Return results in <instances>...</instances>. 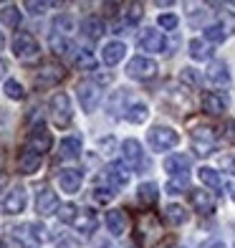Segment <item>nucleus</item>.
Wrapping results in <instances>:
<instances>
[{
    "label": "nucleus",
    "instance_id": "1",
    "mask_svg": "<svg viewBox=\"0 0 235 248\" xmlns=\"http://www.w3.org/2000/svg\"><path fill=\"white\" fill-rule=\"evenodd\" d=\"M13 53L23 63H33V61L41 59V46H38V41L33 38L28 31H20V33H15V38H13Z\"/></svg>",
    "mask_w": 235,
    "mask_h": 248
},
{
    "label": "nucleus",
    "instance_id": "2",
    "mask_svg": "<svg viewBox=\"0 0 235 248\" xmlns=\"http://www.w3.org/2000/svg\"><path fill=\"white\" fill-rule=\"evenodd\" d=\"M147 140H149V147L154 152H167L180 142V134H177L172 127H152L147 132Z\"/></svg>",
    "mask_w": 235,
    "mask_h": 248
},
{
    "label": "nucleus",
    "instance_id": "3",
    "mask_svg": "<svg viewBox=\"0 0 235 248\" xmlns=\"http://www.w3.org/2000/svg\"><path fill=\"white\" fill-rule=\"evenodd\" d=\"M157 71H160L157 61L147 59V56H134V59L127 63V76L137 78V81H149V78L157 76Z\"/></svg>",
    "mask_w": 235,
    "mask_h": 248
},
{
    "label": "nucleus",
    "instance_id": "4",
    "mask_svg": "<svg viewBox=\"0 0 235 248\" xmlns=\"http://www.w3.org/2000/svg\"><path fill=\"white\" fill-rule=\"evenodd\" d=\"M48 109H51V119H53L56 127H69L71 124V99L66 96L63 92L53 94Z\"/></svg>",
    "mask_w": 235,
    "mask_h": 248
},
{
    "label": "nucleus",
    "instance_id": "5",
    "mask_svg": "<svg viewBox=\"0 0 235 248\" xmlns=\"http://www.w3.org/2000/svg\"><path fill=\"white\" fill-rule=\"evenodd\" d=\"M192 150L200 155V157H205V155H212L218 150V140H215V132L207 129V127H197L192 132Z\"/></svg>",
    "mask_w": 235,
    "mask_h": 248
},
{
    "label": "nucleus",
    "instance_id": "6",
    "mask_svg": "<svg viewBox=\"0 0 235 248\" xmlns=\"http://www.w3.org/2000/svg\"><path fill=\"white\" fill-rule=\"evenodd\" d=\"M51 144H53L51 132L43 127V122L33 124V129L28 132V144H26V147H30L33 152H38V155H46L51 150Z\"/></svg>",
    "mask_w": 235,
    "mask_h": 248
},
{
    "label": "nucleus",
    "instance_id": "7",
    "mask_svg": "<svg viewBox=\"0 0 235 248\" xmlns=\"http://www.w3.org/2000/svg\"><path fill=\"white\" fill-rule=\"evenodd\" d=\"M137 43H139V48L147 51V53H162L167 48V38L162 36L160 31H154V28H144L139 33Z\"/></svg>",
    "mask_w": 235,
    "mask_h": 248
},
{
    "label": "nucleus",
    "instance_id": "8",
    "mask_svg": "<svg viewBox=\"0 0 235 248\" xmlns=\"http://www.w3.org/2000/svg\"><path fill=\"white\" fill-rule=\"evenodd\" d=\"M76 94H78V101H81L84 111H94L99 107V101H102V92H99V86L91 84V81H81L76 89Z\"/></svg>",
    "mask_w": 235,
    "mask_h": 248
},
{
    "label": "nucleus",
    "instance_id": "9",
    "mask_svg": "<svg viewBox=\"0 0 235 248\" xmlns=\"http://www.w3.org/2000/svg\"><path fill=\"white\" fill-rule=\"evenodd\" d=\"M59 208H61L59 205V195H56L48 185L38 187V195H36V210H38V216H51V213H56Z\"/></svg>",
    "mask_w": 235,
    "mask_h": 248
},
{
    "label": "nucleus",
    "instance_id": "10",
    "mask_svg": "<svg viewBox=\"0 0 235 248\" xmlns=\"http://www.w3.org/2000/svg\"><path fill=\"white\" fill-rule=\"evenodd\" d=\"M56 180H59V185L63 193H78V187H81L84 183V172L81 170H73V167H66V170H59V175H56Z\"/></svg>",
    "mask_w": 235,
    "mask_h": 248
},
{
    "label": "nucleus",
    "instance_id": "11",
    "mask_svg": "<svg viewBox=\"0 0 235 248\" xmlns=\"http://www.w3.org/2000/svg\"><path fill=\"white\" fill-rule=\"evenodd\" d=\"M121 155H124V160H127V167H134V170H139V167L147 165L144 152H142V144L137 140H124L121 142Z\"/></svg>",
    "mask_w": 235,
    "mask_h": 248
},
{
    "label": "nucleus",
    "instance_id": "12",
    "mask_svg": "<svg viewBox=\"0 0 235 248\" xmlns=\"http://www.w3.org/2000/svg\"><path fill=\"white\" fill-rule=\"evenodd\" d=\"M28 202V195L23 187H13L10 193L3 198V202H0V208H3V213H8V216H15V213H23Z\"/></svg>",
    "mask_w": 235,
    "mask_h": 248
},
{
    "label": "nucleus",
    "instance_id": "13",
    "mask_svg": "<svg viewBox=\"0 0 235 248\" xmlns=\"http://www.w3.org/2000/svg\"><path fill=\"white\" fill-rule=\"evenodd\" d=\"M187 170H190V157L182 152H175L164 160V172L170 177H187Z\"/></svg>",
    "mask_w": 235,
    "mask_h": 248
},
{
    "label": "nucleus",
    "instance_id": "14",
    "mask_svg": "<svg viewBox=\"0 0 235 248\" xmlns=\"http://www.w3.org/2000/svg\"><path fill=\"white\" fill-rule=\"evenodd\" d=\"M190 202H192V208L200 216H212L215 213V200L205 190H190Z\"/></svg>",
    "mask_w": 235,
    "mask_h": 248
},
{
    "label": "nucleus",
    "instance_id": "15",
    "mask_svg": "<svg viewBox=\"0 0 235 248\" xmlns=\"http://www.w3.org/2000/svg\"><path fill=\"white\" fill-rule=\"evenodd\" d=\"M41 160H43V155L38 152H33L30 147H23L18 155V167H20V172L23 175H33L41 167Z\"/></svg>",
    "mask_w": 235,
    "mask_h": 248
},
{
    "label": "nucleus",
    "instance_id": "16",
    "mask_svg": "<svg viewBox=\"0 0 235 248\" xmlns=\"http://www.w3.org/2000/svg\"><path fill=\"white\" fill-rule=\"evenodd\" d=\"M207 81L212 84V86H228L230 84V74H228V66L222 63V61H212L210 66H207Z\"/></svg>",
    "mask_w": 235,
    "mask_h": 248
},
{
    "label": "nucleus",
    "instance_id": "17",
    "mask_svg": "<svg viewBox=\"0 0 235 248\" xmlns=\"http://www.w3.org/2000/svg\"><path fill=\"white\" fill-rule=\"evenodd\" d=\"M124 56H127V46H124V43H121V41H111V43H106L104 51H102V61L106 66H117Z\"/></svg>",
    "mask_w": 235,
    "mask_h": 248
},
{
    "label": "nucleus",
    "instance_id": "18",
    "mask_svg": "<svg viewBox=\"0 0 235 248\" xmlns=\"http://www.w3.org/2000/svg\"><path fill=\"white\" fill-rule=\"evenodd\" d=\"M225 107H228V99L222 96V94L210 92V94L203 96V111H205V114L218 117V114H222V111H225Z\"/></svg>",
    "mask_w": 235,
    "mask_h": 248
},
{
    "label": "nucleus",
    "instance_id": "19",
    "mask_svg": "<svg viewBox=\"0 0 235 248\" xmlns=\"http://www.w3.org/2000/svg\"><path fill=\"white\" fill-rule=\"evenodd\" d=\"M106 228L111 235H124L127 233V213L124 210H109L106 213Z\"/></svg>",
    "mask_w": 235,
    "mask_h": 248
},
{
    "label": "nucleus",
    "instance_id": "20",
    "mask_svg": "<svg viewBox=\"0 0 235 248\" xmlns=\"http://www.w3.org/2000/svg\"><path fill=\"white\" fill-rule=\"evenodd\" d=\"M106 177L111 180V185H114V187H124L129 183V167L124 162H111L106 167Z\"/></svg>",
    "mask_w": 235,
    "mask_h": 248
},
{
    "label": "nucleus",
    "instance_id": "21",
    "mask_svg": "<svg viewBox=\"0 0 235 248\" xmlns=\"http://www.w3.org/2000/svg\"><path fill=\"white\" fill-rule=\"evenodd\" d=\"M96 216L91 210H78V216H76V220H73V228L78 231V233H84V235H91L94 231H96Z\"/></svg>",
    "mask_w": 235,
    "mask_h": 248
},
{
    "label": "nucleus",
    "instance_id": "22",
    "mask_svg": "<svg viewBox=\"0 0 235 248\" xmlns=\"http://www.w3.org/2000/svg\"><path fill=\"white\" fill-rule=\"evenodd\" d=\"M63 78V69H56V66H46L38 76H36V86L38 89H48V86H56Z\"/></svg>",
    "mask_w": 235,
    "mask_h": 248
},
{
    "label": "nucleus",
    "instance_id": "23",
    "mask_svg": "<svg viewBox=\"0 0 235 248\" xmlns=\"http://www.w3.org/2000/svg\"><path fill=\"white\" fill-rule=\"evenodd\" d=\"M81 31H84V36L91 38V41L102 38V33H104V20H102V16H86L84 23H81Z\"/></svg>",
    "mask_w": 235,
    "mask_h": 248
},
{
    "label": "nucleus",
    "instance_id": "24",
    "mask_svg": "<svg viewBox=\"0 0 235 248\" xmlns=\"http://www.w3.org/2000/svg\"><path fill=\"white\" fill-rule=\"evenodd\" d=\"M53 31H56V36H71V33L76 31V18L69 16V13H59L53 18Z\"/></svg>",
    "mask_w": 235,
    "mask_h": 248
},
{
    "label": "nucleus",
    "instance_id": "25",
    "mask_svg": "<svg viewBox=\"0 0 235 248\" xmlns=\"http://www.w3.org/2000/svg\"><path fill=\"white\" fill-rule=\"evenodd\" d=\"M61 157L63 160H76L78 155H81V140L78 137H66V140H61Z\"/></svg>",
    "mask_w": 235,
    "mask_h": 248
},
{
    "label": "nucleus",
    "instance_id": "26",
    "mask_svg": "<svg viewBox=\"0 0 235 248\" xmlns=\"http://www.w3.org/2000/svg\"><path fill=\"white\" fill-rule=\"evenodd\" d=\"M187 48H190V56H192L195 61H207L210 56H212L210 46H207L203 38H192V41L187 43Z\"/></svg>",
    "mask_w": 235,
    "mask_h": 248
},
{
    "label": "nucleus",
    "instance_id": "27",
    "mask_svg": "<svg viewBox=\"0 0 235 248\" xmlns=\"http://www.w3.org/2000/svg\"><path fill=\"white\" fill-rule=\"evenodd\" d=\"M164 220L170 225H182L187 223V210L182 205H177V202H172V205L164 208Z\"/></svg>",
    "mask_w": 235,
    "mask_h": 248
},
{
    "label": "nucleus",
    "instance_id": "28",
    "mask_svg": "<svg viewBox=\"0 0 235 248\" xmlns=\"http://www.w3.org/2000/svg\"><path fill=\"white\" fill-rule=\"evenodd\" d=\"M197 177H200V183H203V185H207L212 190H222V180H220V175L212 170V167H200Z\"/></svg>",
    "mask_w": 235,
    "mask_h": 248
},
{
    "label": "nucleus",
    "instance_id": "29",
    "mask_svg": "<svg viewBox=\"0 0 235 248\" xmlns=\"http://www.w3.org/2000/svg\"><path fill=\"white\" fill-rule=\"evenodd\" d=\"M137 195H139V202H144V205H154L157 198H160V187H157L154 183H142Z\"/></svg>",
    "mask_w": 235,
    "mask_h": 248
},
{
    "label": "nucleus",
    "instance_id": "30",
    "mask_svg": "<svg viewBox=\"0 0 235 248\" xmlns=\"http://www.w3.org/2000/svg\"><path fill=\"white\" fill-rule=\"evenodd\" d=\"M0 23L8 26V28H18L20 26V8L5 5L3 10H0Z\"/></svg>",
    "mask_w": 235,
    "mask_h": 248
},
{
    "label": "nucleus",
    "instance_id": "31",
    "mask_svg": "<svg viewBox=\"0 0 235 248\" xmlns=\"http://www.w3.org/2000/svg\"><path fill=\"white\" fill-rule=\"evenodd\" d=\"M132 124H142V122H147V117H149V107L147 104H132L129 109H127V114H124Z\"/></svg>",
    "mask_w": 235,
    "mask_h": 248
},
{
    "label": "nucleus",
    "instance_id": "32",
    "mask_svg": "<svg viewBox=\"0 0 235 248\" xmlns=\"http://www.w3.org/2000/svg\"><path fill=\"white\" fill-rule=\"evenodd\" d=\"M56 216H59L61 223H71V225H73V220H76V216H78V208L73 205V202H63V205L56 210Z\"/></svg>",
    "mask_w": 235,
    "mask_h": 248
},
{
    "label": "nucleus",
    "instance_id": "33",
    "mask_svg": "<svg viewBox=\"0 0 235 248\" xmlns=\"http://www.w3.org/2000/svg\"><path fill=\"white\" fill-rule=\"evenodd\" d=\"M203 36H205L207 43H222V41L228 38V33L222 31L220 26H207V28L203 31Z\"/></svg>",
    "mask_w": 235,
    "mask_h": 248
},
{
    "label": "nucleus",
    "instance_id": "34",
    "mask_svg": "<svg viewBox=\"0 0 235 248\" xmlns=\"http://www.w3.org/2000/svg\"><path fill=\"white\" fill-rule=\"evenodd\" d=\"M76 66L81 71H94L96 69V59L88 51H78V56H76Z\"/></svg>",
    "mask_w": 235,
    "mask_h": 248
},
{
    "label": "nucleus",
    "instance_id": "35",
    "mask_svg": "<svg viewBox=\"0 0 235 248\" xmlns=\"http://www.w3.org/2000/svg\"><path fill=\"white\" fill-rule=\"evenodd\" d=\"M51 48H53L56 56H66L71 51V43L66 41L63 36H56V33H53V36H51Z\"/></svg>",
    "mask_w": 235,
    "mask_h": 248
},
{
    "label": "nucleus",
    "instance_id": "36",
    "mask_svg": "<svg viewBox=\"0 0 235 248\" xmlns=\"http://www.w3.org/2000/svg\"><path fill=\"white\" fill-rule=\"evenodd\" d=\"M5 94L10 96V99H23L26 96V92H23V86H20L18 81H15V78H8V81H5Z\"/></svg>",
    "mask_w": 235,
    "mask_h": 248
},
{
    "label": "nucleus",
    "instance_id": "37",
    "mask_svg": "<svg viewBox=\"0 0 235 248\" xmlns=\"http://www.w3.org/2000/svg\"><path fill=\"white\" fill-rule=\"evenodd\" d=\"M157 23H160V28H164V31H175L177 26H180V18H177L175 13H162L160 18H157Z\"/></svg>",
    "mask_w": 235,
    "mask_h": 248
},
{
    "label": "nucleus",
    "instance_id": "38",
    "mask_svg": "<svg viewBox=\"0 0 235 248\" xmlns=\"http://www.w3.org/2000/svg\"><path fill=\"white\" fill-rule=\"evenodd\" d=\"M142 13H144L142 5H139V3H132V5H127V10H124V20H127L129 26H134V23L142 18Z\"/></svg>",
    "mask_w": 235,
    "mask_h": 248
},
{
    "label": "nucleus",
    "instance_id": "39",
    "mask_svg": "<svg viewBox=\"0 0 235 248\" xmlns=\"http://www.w3.org/2000/svg\"><path fill=\"white\" fill-rule=\"evenodd\" d=\"M220 28L225 33H235V13L222 10V13H220Z\"/></svg>",
    "mask_w": 235,
    "mask_h": 248
},
{
    "label": "nucleus",
    "instance_id": "40",
    "mask_svg": "<svg viewBox=\"0 0 235 248\" xmlns=\"http://www.w3.org/2000/svg\"><path fill=\"white\" fill-rule=\"evenodd\" d=\"M180 78H182L185 84H190V86H197L200 81H203V78H200V74H197V69H190V66H187V69H182Z\"/></svg>",
    "mask_w": 235,
    "mask_h": 248
},
{
    "label": "nucleus",
    "instance_id": "41",
    "mask_svg": "<svg viewBox=\"0 0 235 248\" xmlns=\"http://www.w3.org/2000/svg\"><path fill=\"white\" fill-rule=\"evenodd\" d=\"M180 190H187V177H172L170 183H167V193L177 195Z\"/></svg>",
    "mask_w": 235,
    "mask_h": 248
},
{
    "label": "nucleus",
    "instance_id": "42",
    "mask_svg": "<svg viewBox=\"0 0 235 248\" xmlns=\"http://www.w3.org/2000/svg\"><path fill=\"white\" fill-rule=\"evenodd\" d=\"M111 198H114L111 187H94V200H96V202L106 205V202H111Z\"/></svg>",
    "mask_w": 235,
    "mask_h": 248
},
{
    "label": "nucleus",
    "instance_id": "43",
    "mask_svg": "<svg viewBox=\"0 0 235 248\" xmlns=\"http://www.w3.org/2000/svg\"><path fill=\"white\" fill-rule=\"evenodd\" d=\"M28 228L33 231V241H48V228L46 225H38V223H33V225H28Z\"/></svg>",
    "mask_w": 235,
    "mask_h": 248
},
{
    "label": "nucleus",
    "instance_id": "44",
    "mask_svg": "<svg viewBox=\"0 0 235 248\" xmlns=\"http://www.w3.org/2000/svg\"><path fill=\"white\" fill-rule=\"evenodd\" d=\"M26 10H30L33 16H41L43 10H46V3H36V0H28V3H26Z\"/></svg>",
    "mask_w": 235,
    "mask_h": 248
},
{
    "label": "nucleus",
    "instance_id": "45",
    "mask_svg": "<svg viewBox=\"0 0 235 248\" xmlns=\"http://www.w3.org/2000/svg\"><path fill=\"white\" fill-rule=\"evenodd\" d=\"M220 165H222V170H228L230 175H235V155L222 157V160H220Z\"/></svg>",
    "mask_w": 235,
    "mask_h": 248
},
{
    "label": "nucleus",
    "instance_id": "46",
    "mask_svg": "<svg viewBox=\"0 0 235 248\" xmlns=\"http://www.w3.org/2000/svg\"><path fill=\"white\" fill-rule=\"evenodd\" d=\"M225 140L230 144H235V119H228L225 122Z\"/></svg>",
    "mask_w": 235,
    "mask_h": 248
},
{
    "label": "nucleus",
    "instance_id": "47",
    "mask_svg": "<svg viewBox=\"0 0 235 248\" xmlns=\"http://www.w3.org/2000/svg\"><path fill=\"white\" fill-rule=\"evenodd\" d=\"M200 248H225V243H222L220 238H210V241H205Z\"/></svg>",
    "mask_w": 235,
    "mask_h": 248
},
{
    "label": "nucleus",
    "instance_id": "48",
    "mask_svg": "<svg viewBox=\"0 0 235 248\" xmlns=\"http://www.w3.org/2000/svg\"><path fill=\"white\" fill-rule=\"evenodd\" d=\"M8 185V175L5 172H0V193H3V187Z\"/></svg>",
    "mask_w": 235,
    "mask_h": 248
},
{
    "label": "nucleus",
    "instance_id": "49",
    "mask_svg": "<svg viewBox=\"0 0 235 248\" xmlns=\"http://www.w3.org/2000/svg\"><path fill=\"white\" fill-rule=\"evenodd\" d=\"M5 71H8V66H5L3 59H0V76H5Z\"/></svg>",
    "mask_w": 235,
    "mask_h": 248
},
{
    "label": "nucleus",
    "instance_id": "50",
    "mask_svg": "<svg viewBox=\"0 0 235 248\" xmlns=\"http://www.w3.org/2000/svg\"><path fill=\"white\" fill-rule=\"evenodd\" d=\"M228 193H230V198L235 200V183H230V185H228Z\"/></svg>",
    "mask_w": 235,
    "mask_h": 248
},
{
    "label": "nucleus",
    "instance_id": "51",
    "mask_svg": "<svg viewBox=\"0 0 235 248\" xmlns=\"http://www.w3.org/2000/svg\"><path fill=\"white\" fill-rule=\"evenodd\" d=\"M3 46H5V38H3V33H0V51H3Z\"/></svg>",
    "mask_w": 235,
    "mask_h": 248
},
{
    "label": "nucleus",
    "instance_id": "52",
    "mask_svg": "<svg viewBox=\"0 0 235 248\" xmlns=\"http://www.w3.org/2000/svg\"><path fill=\"white\" fill-rule=\"evenodd\" d=\"M0 248H8V246H5V243H0Z\"/></svg>",
    "mask_w": 235,
    "mask_h": 248
},
{
    "label": "nucleus",
    "instance_id": "53",
    "mask_svg": "<svg viewBox=\"0 0 235 248\" xmlns=\"http://www.w3.org/2000/svg\"><path fill=\"white\" fill-rule=\"evenodd\" d=\"M170 248H182V246H170Z\"/></svg>",
    "mask_w": 235,
    "mask_h": 248
},
{
    "label": "nucleus",
    "instance_id": "54",
    "mask_svg": "<svg viewBox=\"0 0 235 248\" xmlns=\"http://www.w3.org/2000/svg\"><path fill=\"white\" fill-rule=\"evenodd\" d=\"M233 5H235V3H233Z\"/></svg>",
    "mask_w": 235,
    "mask_h": 248
},
{
    "label": "nucleus",
    "instance_id": "55",
    "mask_svg": "<svg viewBox=\"0 0 235 248\" xmlns=\"http://www.w3.org/2000/svg\"><path fill=\"white\" fill-rule=\"evenodd\" d=\"M233 248H235V246H233Z\"/></svg>",
    "mask_w": 235,
    "mask_h": 248
}]
</instances>
